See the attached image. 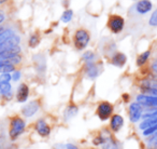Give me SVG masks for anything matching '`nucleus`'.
<instances>
[{"label": "nucleus", "instance_id": "f257e3e1", "mask_svg": "<svg viewBox=\"0 0 157 149\" xmlns=\"http://www.w3.org/2000/svg\"><path fill=\"white\" fill-rule=\"evenodd\" d=\"M25 127H26V123H25L24 119H22L21 117H13L11 119V122H10V130H9V135L11 140H15L21 134L24 133Z\"/></svg>", "mask_w": 157, "mask_h": 149}, {"label": "nucleus", "instance_id": "f03ea898", "mask_svg": "<svg viewBox=\"0 0 157 149\" xmlns=\"http://www.w3.org/2000/svg\"><path fill=\"white\" fill-rule=\"evenodd\" d=\"M90 33L85 29H78L74 34V46H75L78 50H84V49L87 46V44L90 43Z\"/></svg>", "mask_w": 157, "mask_h": 149}, {"label": "nucleus", "instance_id": "7ed1b4c3", "mask_svg": "<svg viewBox=\"0 0 157 149\" xmlns=\"http://www.w3.org/2000/svg\"><path fill=\"white\" fill-rule=\"evenodd\" d=\"M113 114V106L109 102H101L97 108V116L101 121H107Z\"/></svg>", "mask_w": 157, "mask_h": 149}, {"label": "nucleus", "instance_id": "20e7f679", "mask_svg": "<svg viewBox=\"0 0 157 149\" xmlns=\"http://www.w3.org/2000/svg\"><path fill=\"white\" fill-rule=\"evenodd\" d=\"M136 102L143 108H157V96L139 94L136 97Z\"/></svg>", "mask_w": 157, "mask_h": 149}, {"label": "nucleus", "instance_id": "39448f33", "mask_svg": "<svg viewBox=\"0 0 157 149\" xmlns=\"http://www.w3.org/2000/svg\"><path fill=\"white\" fill-rule=\"evenodd\" d=\"M129 120L132 123L139 122L142 119L143 116V107L141 105L137 103V102H133L129 105Z\"/></svg>", "mask_w": 157, "mask_h": 149}, {"label": "nucleus", "instance_id": "423d86ee", "mask_svg": "<svg viewBox=\"0 0 157 149\" xmlns=\"http://www.w3.org/2000/svg\"><path fill=\"white\" fill-rule=\"evenodd\" d=\"M125 26V20L120 15H112L109 18L108 22V27L110 28V30L114 34H118L124 29Z\"/></svg>", "mask_w": 157, "mask_h": 149}, {"label": "nucleus", "instance_id": "0eeeda50", "mask_svg": "<svg viewBox=\"0 0 157 149\" xmlns=\"http://www.w3.org/2000/svg\"><path fill=\"white\" fill-rule=\"evenodd\" d=\"M39 109H40L39 101H31L22 108V115L24 117H27V118H30V117L35 116Z\"/></svg>", "mask_w": 157, "mask_h": 149}, {"label": "nucleus", "instance_id": "6e6552de", "mask_svg": "<svg viewBox=\"0 0 157 149\" xmlns=\"http://www.w3.org/2000/svg\"><path fill=\"white\" fill-rule=\"evenodd\" d=\"M124 127V118L121 115H112L111 120H110V129L112 130V132L117 133L122 130V127Z\"/></svg>", "mask_w": 157, "mask_h": 149}, {"label": "nucleus", "instance_id": "1a4fd4ad", "mask_svg": "<svg viewBox=\"0 0 157 149\" xmlns=\"http://www.w3.org/2000/svg\"><path fill=\"white\" fill-rule=\"evenodd\" d=\"M36 131L42 137H46L51 134V127L44 120H38L36 123Z\"/></svg>", "mask_w": 157, "mask_h": 149}, {"label": "nucleus", "instance_id": "9d476101", "mask_svg": "<svg viewBox=\"0 0 157 149\" xmlns=\"http://www.w3.org/2000/svg\"><path fill=\"white\" fill-rule=\"evenodd\" d=\"M136 11L139 14H146L147 12H150L153 8V5L150 0H140L138 1L137 5L135 6Z\"/></svg>", "mask_w": 157, "mask_h": 149}, {"label": "nucleus", "instance_id": "9b49d317", "mask_svg": "<svg viewBox=\"0 0 157 149\" xmlns=\"http://www.w3.org/2000/svg\"><path fill=\"white\" fill-rule=\"evenodd\" d=\"M29 96V88L27 84L22 83L17 89L16 92V99L18 103H25Z\"/></svg>", "mask_w": 157, "mask_h": 149}, {"label": "nucleus", "instance_id": "f8f14e48", "mask_svg": "<svg viewBox=\"0 0 157 149\" xmlns=\"http://www.w3.org/2000/svg\"><path fill=\"white\" fill-rule=\"evenodd\" d=\"M86 76L90 79L94 80L95 78H97L99 76V68L94 62H90V63H86Z\"/></svg>", "mask_w": 157, "mask_h": 149}, {"label": "nucleus", "instance_id": "ddd939ff", "mask_svg": "<svg viewBox=\"0 0 157 149\" xmlns=\"http://www.w3.org/2000/svg\"><path fill=\"white\" fill-rule=\"evenodd\" d=\"M20 52H21V48L18 46H12V48H9V49H7V50H3L0 52V59L11 58V57L18 55Z\"/></svg>", "mask_w": 157, "mask_h": 149}, {"label": "nucleus", "instance_id": "4468645a", "mask_svg": "<svg viewBox=\"0 0 157 149\" xmlns=\"http://www.w3.org/2000/svg\"><path fill=\"white\" fill-rule=\"evenodd\" d=\"M142 88H150L157 91V74H152L148 78L141 80Z\"/></svg>", "mask_w": 157, "mask_h": 149}, {"label": "nucleus", "instance_id": "2eb2a0df", "mask_svg": "<svg viewBox=\"0 0 157 149\" xmlns=\"http://www.w3.org/2000/svg\"><path fill=\"white\" fill-rule=\"evenodd\" d=\"M127 57L124 53L122 52H116L115 54L112 56V64L116 67H123L126 64Z\"/></svg>", "mask_w": 157, "mask_h": 149}, {"label": "nucleus", "instance_id": "dca6fc26", "mask_svg": "<svg viewBox=\"0 0 157 149\" xmlns=\"http://www.w3.org/2000/svg\"><path fill=\"white\" fill-rule=\"evenodd\" d=\"M15 67L9 62V59H0V71L2 74H9L11 71H14Z\"/></svg>", "mask_w": 157, "mask_h": 149}, {"label": "nucleus", "instance_id": "f3484780", "mask_svg": "<svg viewBox=\"0 0 157 149\" xmlns=\"http://www.w3.org/2000/svg\"><path fill=\"white\" fill-rule=\"evenodd\" d=\"M12 87L9 82H0V93L3 95L5 97H11L12 95Z\"/></svg>", "mask_w": 157, "mask_h": 149}, {"label": "nucleus", "instance_id": "a211bd4d", "mask_svg": "<svg viewBox=\"0 0 157 149\" xmlns=\"http://www.w3.org/2000/svg\"><path fill=\"white\" fill-rule=\"evenodd\" d=\"M153 125H157V117L142 120L139 124V129L143 131V130L147 129V127H153Z\"/></svg>", "mask_w": 157, "mask_h": 149}, {"label": "nucleus", "instance_id": "6ab92c4d", "mask_svg": "<svg viewBox=\"0 0 157 149\" xmlns=\"http://www.w3.org/2000/svg\"><path fill=\"white\" fill-rule=\"evenodd\" d=\"M78 107H76L75 105H70L67 107V109L65 110V112H63V117H65L66 120H70L71 118H73L74 116H75L76 114H78Z\"/></svg>", "mask_w": 157, "mask_h": 149}, {"label": "nucleus", "instance_id": "aec40b11", "mask_svg": "<svg viewBox=\"0 0 157 149\" xmlns=\"http://www.w3.org/2000/svg\"><path fill=\"white\" fill-rule=\"evenodd\" d=\"M150 56H151V51L150 50L141 53V54H140L139 56H138V58H137V65L139 66V67H140V66H143L144 64L148 61Z\"/></svg>", "mask_w": 157, "mask_h": 149}, {"label": "nucleus", "instance_id": "412c9836", "mask_svg": "<svg viewBox=\"0 0 157 149\" xmlns=\"http://www.w3.org/2000/svg\"><path fill=\"white\" fill-rule=\"evenodd\" d=\"M72 18H73V11L68 9V10H66V11H63V13L61 14L60 20H61V22H63V23H69L70 21L72 20Z\"/></svg>", "mask_w": 157, "mask_h": 149}, {"label": "nucleus", "instance_id": "4be33fe9", "mask_svg": "<svg viewBox=\"0 0 157 149\" xmlns=\"http://www.w3.org/2000/svg\"><path fill=\"white\" fill-rule=\"evenodd\" d=\"M102 149H118V146L116 144V142H114L111 137H109L107 139V142L103 144Z\"/></svg>", "mask_w": 157, "mask_h": 149}, {"label": "nucleus", "instance_id": "5701e85b", "mask_svg": "<svg viewBox=\"0 0 157 149\" xmlns=\"http://www.w3.org/2000/svg\"><path fill=\"white\" fill-rule=\"evenodd\" d=\"M82 58H83V61L86 62V63H90V62H94V59H95L94 52H92V51H86V52L84 53L83 55H82Z\"/></svg>", "mask_w": 157, "mask_h": 149}, {"label": "nucleus", "instance_id": "b1692460", "mask_svg": "<svg viewBox=\"0 0 157 149\" xmlns=\"http://www.w3.org/2000/svg\"><path fill=\"white\" fill-rule=\"evenodd\" d=\"M148 25L152 27H157V9L152 13L148 18Z\"/></svg>", "mask_w": 157, "mask_h": 149}, {"label": "nucleus", "instance_id": "393cba45", "mask_svg": "<svg viewBox=\"0 0 157 149\" xmlns=\"http://www.w3.org/2000/svg\"><path fill=\"white\" fill-rule=\"evenodd\" d=\"M39 41H40L39 35L33 34V35L30 37V39H29V46H30L31 48H35V46H37L38 44H39Z\"/></svg>", "mask_w": 157, "mask_h": 149}, {"label": "nucleus", "instance_id": "a878e982", "mask_svg": "<svg viewBox=\"0 0 157 149\" xmlns=\"http://www.w3.org/2000/svg\"><path fill=\"white\" fill-rule=\"evenodd\" d=\"M156 132H157V125H153V127H150L147 129L143 130L142 134H143V136H151L156 133Z\"/></svg>", "mask_w": 157, "mask_h": 149}, {"label": "nucleus", "instance_id": "bb28decb", "mask_svg": "<svg viewBox=\"0 0 157 149\" xmlns=\"http://www.w3.org/2000/svg\"><path fill=\"white\" fill-rule=\"evenodd\" d=\"M108 138L109 137H105V136H102V135H99V136H97L94 140H93V143H94L96 146H98V145H103L105 142H107Z\"/></svg>", "mask_w": 157, "mask_h": 149}, {"label": "nucleus", "instance_id": "cd10ccee", "mask_svg": "<svg viewBox=\"0 0 157 149\" xmlns=\"http://www.w3.org/2000/svg\"><path fill=\"white\" fill-rule=\"evenodd\" d=\"M148 143H150L151 146L157 148V132L155 134H153V135L148 136Z\"/></svg>", "mask_w": 157, "mask_h": 149}, {"label": "nucleus", "instance_id": "c85d7f7f", "mask_svg": "<svg viewBox=\"0 0 157 149\" xmlns=\"http://www.w3.org/2000/svg\"><path fill=\"white\" fill-rule=\"evenodd\" d=\"M12 79L10 74H2L0 76V82H9Z\"/></svg>", "mask_w": 157, "mask_h": 149}, {"label": "nucleus", "instance_id": "c756f323", "mask_svg": "<svg viewBox=\"0 0 157 149\" xmlns=\"http://www.w3.org/2000/svg\"><path fill=\"white\" fill-rule=\"evenodd\" d=\"M61 148H58V149H80L78 147H76L75 145L73 144H65V145H60Z\"/></svg>", "mask_w": 157, "mask_h": 149}, {"label": "nucleus", "instance_id": "7c9ffc66", "mask_svg": "<svg viewBox=\"0 0 157 149\" xmlns=\"http://www.w3.org/2000/svg\"><path fill=\"white\" fill-rule=\"evenodd\" d=\"M20 78H21V72L20 71H14L13 76H12V79H13L14 81H17Z\"/></svg>", "mask_w": 157, "mask_h": 149}, {"label": "nucleus", "instance_id": "2f4dec72", "mask_svg": "<svg viewBox=\"0 0 157 149\" xmlns=\"http://www.w3.org/2000/svg\"><path fill=\"white\" fill-rule=\"evenodd\" d=\"M151 67H152V70L155 72V74H157V59L156 61H154L152 63V65H151Z\"/></svg>", "mask_w": 157, "mask_h": 149}, {"label": "nucleus", "instance_id": "473e14b6", "mask_svg": "<svg viewBox=\"0 0 157 149\" xmlns=\"http://www.w3.org/2000/svg\"><path fill=\"white\" fill-rule=\"evenodd\" d=\"M3 21H5V15H3V14H0V24H1Z\"/></svg>", "mask_w": 157, "mask_h": 149}, {"label": "nucleus", "instance_id": "72a5a7b5", "mask_svg": "<svg viewBox=\"0 0 157 149\" xmlns=\"http://www.w3.org/2000/svg\"><path fill=\"white\" fill-rule=\"evenodd\" d=\"M5 30H6V29L3 28V27H1V26H0V35H1V34H2V33H3V31H5Z\"/></svg>", "mask_w": 157, "mask_h": 149}, {"label": "nucleus", "instance_id": "f704fd0d", "mask_svg": "<svg viewBox=\"0 0 157 149\" xmlns=\"http://www.w3.org/2000/svg\"><path fill=\"white\" fill-rule=\"evenodd\" d=\"M5 1H7V0H0V3H3Z\"/></svg>", "mask_w": 157, "mask_h": 149}]
</instances>
